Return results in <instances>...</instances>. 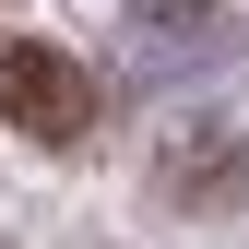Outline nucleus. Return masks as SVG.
I'll list each match as a JSON object with an SVG mask.
<instances>
[{
    "instance_id": "obj_1",
    "label": "nucleus",
    "mask_w": 249,
    "mask_h": 249,
    "mask_svg": "<svg viewBox=\"0 0 249 249\" xmlns=\"http://www.w3.org/2000/svg\"><path fill=\"white\" fill-rule=\"evenodd\" d=\"M95 71H83L71 48H48V36H0V119H12L24 142H83L95 131Z\"/></svg>"
},
{
    "instance_id": "obj_2",
    "label": "nucleus",
    "mask_w": 249,
    "mask_h": 249,
    "mask_svg": "<svg viewBox=\"0 0 249 249\" xmlns=\"http://www.w3.org/2000/svg\"><path fill=\"white\" fill-rule=\"evenodd\" d=\"M237 166H249V154H237L226 131H178V142H166V202H190V213L237 202Z\"/></svg>"
}]
</instances>
